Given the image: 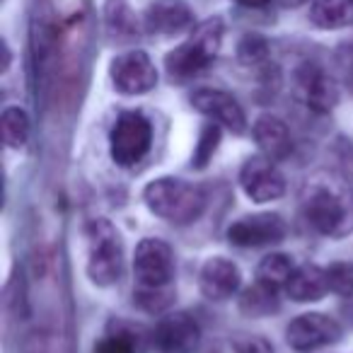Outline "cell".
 Masks as SVG:
<instances>
[{
	"mask_svg": "<svg viewBox=\"0 0 353 353\" xmlns=\"http://www.w3.org/2000/svg\"><path fill=\"white\" fill-rule=\"evenodd\" d=\"M143 201L155 216L174 225H189L206 208V194L196 184H189L176 176L152 179L143 189Z\"/></svg>",
	"mask_w": 353,
	"mask_h": 353,
	"instance_id": "obj_1",
	"label": "cell"
},
{
	"mask_svg": "<svg viewBox=\"0 0 353 353\" xmlns=\"http://www.w3.org/2000/svg\"><path fill=\"white\" fill-rule=\"evenodd\" d=\"M303 213L322 235L341 237L353 230V199L336 182H314L303 199Z\"/></svg>",
	"mask_w": 353,
	"mask_h": 353,
	"instance_id": "obj_2",
	"label": "cell"
},
{
	"mask_svg": "<svg viewBox=\"0 0 353 353\" xmlns=\"http://www.w3.org/2000/svg\"><path fill=\"white\" fill-rule=\"evenodd\" d=\"M223 32H225V25H223L221 17H211V20L201 22L184 44H179L174 51L167 54L165 65L170 78L192 80L201 75L216 61L218 51H221Z\"/></svg>",
	"mask_w": 353,
	"mask_h": 353,
	"instance_id": "obj_3",
	"label": "cell"
},
{
	"mask_svg": "<svg viewBox=\"0 0 353 353\" xmlns=\"http://www.w3.org/2000/svg\"><path fill=\"white\" fill-rule=\"evenodd\" d=\"M88 237V276L97 285H112L121 279L123 245L117 228L107 218H92L85 225Z\"/></svg>",
	"mask_w": 353,
	"mask_h": 353,
	"instance_id": "obj_4",
	"label": "cell"
},
{
	"mask_svg": "<svg viewBox=\"0 0 353 353\" xmlns=\"http://www.w3.org/2000/svg\"><path fill=\"white\" fill-rule=\"evenodd\" d=\"M152 145V126L141 112L119 114L109 136V152L119 167H133L148 155Z\"/></svg>",
	"mask_w": 353,
	"mask_h": 353,
	"instance_id": "obj_5",
	"label": "cell"
},
{
	"mask_svg": "<svg viewBox=\"0 0 353 353\" xmlns=\"http://www.w3.org/2000/svg\"><path fill=\"white\" fill-rule=\"evenodd\" d=\"M138 288H170L174 279V252L165 240L145 237L133 256Z\"/></svg>",
	"mask_w": 353,
	"mask_h": 353,
	"instance_id": "obj_6",
	"label": "cell"
},
{
	"mask_svg": "<svg viewBox=\"0 0 353 353\" xmlns=\"http://www.w3.org/2000/svg\"><path fill=\"white\" fill-rule=\"evenodd\" d=\"M288 346L298 353L317 351L329 343H336L341 339V324L334 317L322 312H307L295 317L285 329Z\"/></svg>",
	"mask_w": 353,
	"mask_h": 353,
	"instance_id": "obj_7",
	"label": "cell"
},
{
	"mask_svg": "<svg viewBox=\"0 0 353 353\" xmlns=\"http://www.w3.org/2000/svg\"><path fill=\"white\" fill-rule=\"evenodd\" d=\"M295 92L300 102L314 114L332 112L339 102L336 80L317 63H303L295 70Z\"/></svg>",
	"mask_w": 353,
	"mask_h": 353,
	"instance_id": "obj_8",
	"label": "cell"
},
{
	"mask_svg": "<svg viewBox=\"0 0 353 353\" xmlns=\"http://www.w3.org/2000/svg\"><path fill=\"white\" fill-rule=\"evenodd\" d=\"M112 75L114 88L121 94H145L157 85V70L155 63L145 51H126L112 61Z\"/></svg>",
	"mask_w": 353,
	"mask_h": 353,
	"instance_id": "obj_9",
	"label": "cell"
},
{
	"mask_svg": "<svg viewBox=\"0 0 353 353\" xmlns=\"http://www.w3.org/2000/svg\"><path fill=\"white\" fill-rule=\"evenodd\" d=\"M150 343L155 353H196L201 343V329L187 312L167 314L152 329Z\"/></svg>",
	"mask_w": 353,
	"mask_h": 353,
	"instance_id": "obj_10",
	"label": "cell"
},
{
	"mask_svg": "<svg viewBox=\"0 0 353 353\" xmlns=\"http://www.w3.org/2000/svg\"><path fill=\"white\" fill-rule=\"evenodd\" d=\"M240 187L252 201L266 203L274 199L283 196L285 192V176L281 174V170L274 165V160L269 157L254 155L242 165L240 172Z\"/></svg>",
	"mask_w": 353,
	"mask_h": 353,
	"instance_id": "obj_11",
	"label": "cell"
},
{
	"mask_svg": "<svg viewBox=\"0 0 353 353\" xmlns=\"http://www.w3.org/2000/svg\"><path fill=\"white\" fill-rule=\"evenodd\" d=\"M285 232L288 225L279 213H254L232 223L228 228V240L237 247H264L281 242Z\"/></svg>",
	"mask_w": 353,
	"mask_h": 353,
	"instance_id": "obj_12",
	"label": "cell"
},
{
	"mask_svg": "<svg viewBox=\"0 0 353 353\" xmlns=\"http://www.w3.org/2000/svg\"><path fill=\"white\" fill-rule=\"evenodd\" d=\"M192 104L196 112H201L211 121L225 126L235 136H242L247 131V117L242 112V107L237 104V99L232 94L223 92V90H211V88L196 90L192 94Z\"/></svg>",
	"mask_w": 353,
	"mask_h": 353,
	"instance_id": "obj_13",
	"label": "cell"
},
{
	"mask_svg": "<svg viewBox=\"0 0 353 353\" xmlns=\"http://www.w3.org/2000/svg\"><path fill=\"white\" fill-rule=\"evenodd\" d=\"M194 25V10L184 0H155L145 10V30L150 34L172 37Z\"/></svg>",
	"mask_w": 353,
	"mask_h": 353,
	"instance_id": "obj_14",
	"label": "cell"
},
{
	"mask_svg": "<svg viewBox=\"0 0 353 353\" xmlns=\"http://www.w3.org/2000/svg\"><path fill=\"white\" fill-rule=\"evenodd\" d=\"M242 276L237 264H232L225 256H213L206 264L201 266V274H199V285H201V293L208 300H228L240 290Z\"/></svg>",
	"mask_w": 353,
	"mask_h": 353,
	"instance_id": "obj_15",
	"label": "cell"
},
{
	"mask_svg": "<svg viewBox=\"0 0 353 353\" xmlns=\"http://www.w3.org/2000/svg\"><path fill=\"white\" fill-rule=\"evenodd\" d=\"M254 141L269 160H283V157H288L290 150H293L288 126H285L279 117H271V114H264V117L256 119Z\"/></svg>",
	"mask_w": 353,
	"mask_h": 353,
	"instance_id": "obj_16",
	"label": "cell"
},
{
	"mask_svg": "<svg viewBox=\"0 0 353 353\" xmlns=\"http://www.w3.org/2000/svg\"><path fill=\"white\" fill-rule=\"evenodd\" d=\"M329 290L327 285V269L317 264H300L295 266L293 276L285 283V293L295 303H314Z\"/></svg>",
	"mask_w": 353,
	"mask_h": 353,
	"instance_id": "obj_17",
	"label": "cell"
},
{
	"mask_svg": "<svg viewBox=\"0 0 353 353\" xmlns=\"http://www.w3.org/2000/svg\"><path fill=\"white\" fill-rule=\"evenodd\" d=\"M310 22L319 30H343L353 25V0H312Z\"/></svg>",
	"mask_w": 353,
	"mask_h": 353,
	"instance_id": "obj_18",
	"label": "cell"
},
{
	"mask_svg": "<svg viewBox=\"0 0 353 353\" xmlns=\"http://www.w3.org/2000/svg\"><path fill=\"white\" fill-rule=\"evenodd\" d=\"M279 288H271V285H264L256 281V285L245 290L240 300L242 312H247L250 317H266V314L276 312L279 310V295H276Z\"/></svg>",
	"mask_w": 353,
	"mask_h": 353,
	"instance_id": "obj_19",
	"label": "cell"
},
{
	"mask_svg": "<svg viewBox=\"0 0 353 353\" xmlns=\"http://www.w3.org/2000/svg\"><path fill=\"white\" fill-rule=\"evenodd\" d=\"M293 271L295 266L288 254H269L256 266V281L264 285H271V288H281V285H285L290 281Z\"/></svg>",
	"mask_w": 353,
	"mask_h": 353,
	"instance_id": "obj_20",
	"label": "cell"
},
{
	"mask_svg": "<svg viewBox=\"0 0 353 353\" xmlns=\"http://www.w3.org/2000/svg\"><path fill=\"white\" fill-rule=\"evenodd\" d=\"M3 138L10 148H22L30 138V117L25 109L8 107L3 112Z\"/></svg>",
	"mask_w": 353,
	"mask_h": 353,
	"instance_id": "obj_21",
	"label": "cell"
},
{
	"mask_svg": "<svg viewBox=\"0 0 353 353\" xmlns=\"http://www.w3.org/2000/svg\"><path fill=\"white\" fill-rule=\"evenodd\" d=\"M218 143H221V123H206L201 128V136H199V143L194 148V167H206L208 160L216 152Z\"/></svg>",
	"mask_w": 353,
	"mask_h": 353,
	"instance_id": "obj_22",
	"label": "cell"
},
{
	"mask_svg": "<svg viewBox=\"0 0 353 353\" xmlns=\"http://www.w3.org/2000/svg\"><path fill=\"white\" fill-rule=\"evenodd\" d=\"M327 285L334 295L348 298L353 295V264L351 261H336L327 269Z\"/></svg>",
	"mask_w": 353,
	"mask_h": 353,
	"instance_id": "obj_23",
	"label": "cell"
},
{
	"mask_svg": "<svg viewBox=\"0 0 353 353\" xmlns=\"http://www.w3.org/2000/svg\"><path fill=\"white\" fill-rule=\"evenodd\" d=\"M237 56H240L242 63L256 65V63H261V61H266V56H269V44H266L264 37L247 34V37H242V41L237 44Z\"/></svg>",
	"mask_w": 353,
	"mask_h": 353,
	"instance_id": "obj_24",
	"label": "cell"
},
{
	"mask_svg": "<svg viewBox=\"0 0 353 353\" xmlns=\"http://www.w3.org/2000/svg\"><path fill=\"white\" fill-rule=\"evenodd\" d=\"M174 290L170 288H138L136 300L145 312H162L172 305Z\"/></svg>",
	"mask_w": 353,
	"mask_h": 353,
	"instance_id": "obj_25",
	"label": "cell"
},
{
	"mask_svg": "<svg viewBox=\"0 0 353 353\" xmlns=\"http://www.w3.org/2000/svg\"><path fill=\"white\" fill-rule=\"evenodd\" d=\"M334 61H336V70L341 75V83L353 94V41H343L336 49V54H334Z\"/></svg>",
	"mask_w": 353,
	"mask_h": 353,
	"instance_id": "obj_26",
	"label": "cell"
},
{
	"mask_svg": "<svg viewBox=\"0 0 353 353\" xmlns=\"http://www.w3.org/2000/svg\"><path fill=\"white\" fill-rule=\"evenodd\" d=\"M235 353H274L271 343L261 336H240L232 341Z\"/></svg>",
	"mask_w": 353,
	"mask_h": 353,
	"instance_id": "obj_27",
	"label": "cell"
},
{
	"mask_svg": "<svg viewBox=\"0 0 353 353\" xmlns=\"http://www.w3.org/2000/svg\"><path fill=\"white\" fill-rule=\"evenodd\" d=\"M232 3H237L242 8H266L271 0H232Z\"/></svg>",
	"mask_w": 353,
	"mask_h": 353,
	"instance_id": "obj_28",
	"label": "cell"
},
{
	"mask_svg": "<svg viewBox=\"0 0 353 353\" xmlns=\"http://www.w3.org/2000/svg\"><path fill=\"white\" fill-rule=\"evenodd\" d=\"M303 3H307V0H283V6H290V8H298V6H303Z\"/></svg>",
	"mask_w": 353,
	"mask_h": 353,
	"instance_id": "obj_29",
	"label": "cell"
}]
</instances>
